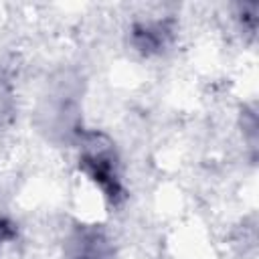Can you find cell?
<instances>
[{
  "label": "cell",
  "instance_id": "2",
  "mask_svg": "<svg viewBox=\"0 0 259 259\" xmlns=\"http://www.w3.org/2000/svg\"><path fill=\"white\" fill-rule=\"evenodd\" d=\"M71 259H109V245L97 231H83L73 241Z\"/></svg>",
  "mask_w": 259,
  "mask_h": 259
},
{
  "label": "cell",
  "instance_id": "1",
  "mask_svg": "<svg viewBox=\"0 0 259 259\" xmlns=\"http://www.w3.org/2000/svg\"><path fill=\"white\" fill-rule=\"evenodd\" d=\"M81 166L111 202H117L123 196L117 174V160L113 156L111 146L105 144L101 136H89V142H85V150L81 156Z\"/></svg>",
  "mask_w": 259,
  "mask_h": 259
},
{
  "label": "cell",
  "instance_id": "3",
  "mask_svg": "<svg viewBox=\"0 0 259 259\" xmlns=\"http://www.w3.org/2000/svg\"><path fill=\"white\" fill-rule=\"evenodd\" d=\"M170 30L162 22H148V24H138L134 28V45L138 51L150 55L158 53L166 45V36Z\"/></svg>",
  "mask_w": 259,
  "mask_h": 259
}]
</instances>
